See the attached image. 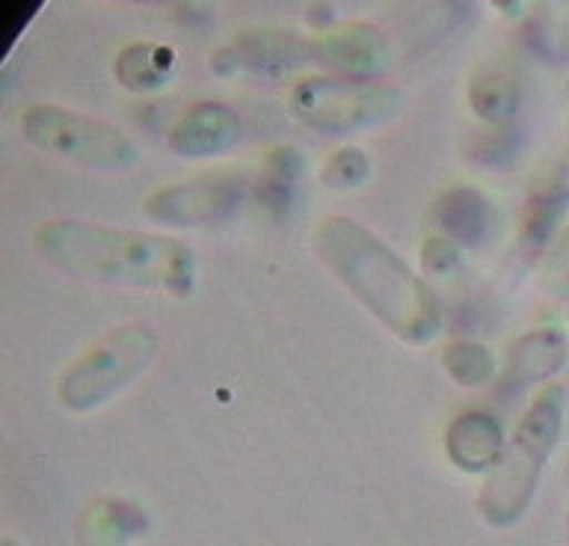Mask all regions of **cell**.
<instances>
[{
	"mask_svg": "<svg viewBox=\"0 0 569 546\" xmlns=\"http://www.w3.org/2000/svg\"><path fill=\"white\" fill-rule=\"evenodd\" d=\"M176 48L160 42H137L128 46L116 60V78L131 92H149L172 81L176 75Z\"/></svg>",
	"mask_w": 569,
	"mask_h": 546,
	"instance_id": "cell-13",
	"label": "cell"
},
{
	"mask_svg": "<svg viewBox=\"0 0 569 546\" xmlns=\"http://www.w3.org/2000/svg\"><path fill=\"white\" fill-rule=\"evenodd\" d=\"M563 404L567 393L560 384H549L533 398L483 490L487 505H498L501 514H519L528 505L563 430Z\"/></svg>",
	"mask_w": 569,
	"mask_h": 546,
	"instance_id": "cell-3",
	"label": "cell"
},
{
	"mask_svg": "<svg viewBox=\"0 0 569 546\" xmlns=\"http://www.w3.org/2000/svg\"><path fill=\"white\" fill-rule=\"evenodd\" d=\"M158 354V336L146 324H128L78 357L60 377L57 395L69 410H92L131 386Z\"/></svg>",
	"mask_w": 569,
	"mask_h": 546,
	"instance_id": "cell-4",
	"label": "cell"
},
{
	"mask_svg": "<svg viewBox=\"0 0 569 546\" xmlns=\"http://www.w3.org/2000/svg\"><path fill=\"white\" fill-rule=\"evenodd\" d=\"M471 108L489 122H507L513 117L519 90L505 66H483L471 78Z\"/></svg>",
	"mask_w": 569,
	"mask_h": 546,
	"instance_id": "cell-16",
	"label": "cell"
},
{
	"mask_svg": "<svg viewBox=\"0 0 569 546\" xmlns=\"http://www.w3.org/2000/svg\"><path fill=\"white\" fill-rule=\"evenodd\" d=\"M368 172H371V163H368L362 149L345 146V149H338L336 155H329V161L323 163L320 179H323V185H329V188L350 190L356 188V185H362V181L368 179Z\"/></svg>",
	"mask_w": 569,
	"mask_h": 546,
	"instance_id": "cell-18",
	"label": "cell"
},
{
	"mask_svg": "<svg viewBox=\"0 0 569 546\" xmlns=\"http://www.w3.org/2000/svg\"><path fill=\"white\" fill-rule=\"evenodd\" d=\"M436 224L442 226L448 241L462 247H480L498 232V211L475 188H451L436 199Z\"/></svg>",
	"mask_w": 569,
	"mask_h": 546,
	"instance_id": "cell-9",
	"label": "cell"
},
{
	"mask_svg": "<svg viewBox=\"0 0 569 546\" xmlns=\"http://www.w3.org/2000/svg\"><path fill=\"white\" fill-rule=\"evenodd\" d=\"M445 368L451 377L462 386H480L487 384L489 377L496 375V359L483 345L475 341H457L445 350Z\"/></svg>",
	"mask_w": 569,
	"mask_h": 546,
	"instance_id": "cell-17",
	"label": "cell"
},
{
	"mask_svg": "<svg viewBox=\"0 0 569 546\" xmlns=\"http://www.w3.org/2000/svg\"><path fill=\"white\" fill-rule=\"evenodd\" d=\"M36 247L53 268L98 286L149 288L176 297L193 291V250L163 235L51 220L36 229Z\"/></svg>",
	"mask_w": 569,
	"mask_h": 546,
	"instance_id": "cell-1",
	"label": "cell"
},
{
	"mask_svg": "<svg viewBox=\"0 0 569 546\" xmlns=\"http://www.w3.org/2000/svg\"><path fill=\"white\" fill-rule=\"evenodd\" d=\"M507 357V377L516 386L549 380L567 363V339L558 330H537L516 341Z\"/></svg>",
	"mask_w": 569,
	"mask_h": 546,
	"instance_id": "cell-12",
	"label": "cell"
},
{
	"mask_svg": "<svg viewBox=\"0 0 569 546\" xmlns=\"http://www.w3.org/2000/svg\"><path fill=\"white\" fill-rule=\"evenodd\" d=\"M315 250L347 291L398 339L421 345L439 332L442 312L430 288L365 226L329 217L315 235Z\"/></svg>",
	"mask_w": 569,
	"mask_h": 546,
	"instance_id": "cell-2",
	"label": "cell"
},
{
	"mask_svg": "<svg viewBox=\"0 0 569 546\" xmlns=\"http://www.w3.org/2000/svg\"><path fill=\"white\" fill-rule=\"evenodd\" d=\"M21 131L36 149L92 170H128L137 161V146L119 128L57 105H36L27 110Z\"/></svg>",
	"mask_w": 569,
	"mask_h": 546,
	"instance_id": "cell-6",
	"label": "cell"
},
{
	"mask_svg": "<svg viewBox=\"0 0 569 546\" xmlns=\"http://www.w3.org/2000/svg\"><path fill=\"white\" fill-rule=\"evenodd\" d=\"M306 42L293 37V33H282V30H256L247 37L238 39V48H226V54H231V63L252 66V69H276V66H291L302 60L306 54Z\"/></svg>",
	"mask_w": 569,
	"mask_h": 546,
	"instance_id": "cell-15",
	"label": "cell"
},
{
	"mask_svg": "<svg viewBox=\"0 0 569 546\" xmlns=\"http://www.w3.org/2000/svg\"><path fill=\"white\" fill-rule=\"evenodd\" d=\"M320 57L347 78H368L386 66V39L371 24H350L320 42Z\"/></svg>",
	"mask_w": 569,
	"mask_h": 546,
	"instance_id": "cell-10",
	"label": "cell"
},
{
	"mask_svg": "<svg viewBox=\"0 0 569 546\" xmlns=\"http://www.w3.org/2000/svg\"><path fill=\"white\" fill-rule=\"evenodd\" d=\"M243 199V181L234 176H204V179L158 190L146 202V215L167 226H193L231 215Z\"/></svg>",
	"mask_w": 569,
	"mask_h": 546,
	"instance_id": "cell-7",
	"label": "cell"
},
{
	"mask_svg": "<svg viewBox=\"0 0 569 546\" xmlns=\"http://www.w3.org/2000/svg\"><path fill=\"white\" fill-rule=\"evenodd\" d=\"M542 288L555 297H569V226L551 241L542 261Z\"/></svg>",
	"mask_w": 569,
	"mask_h": 546,
	"instance_id": "cell-19",
	"label": "cell"
},
{
	"mask_svg": "<svg viewBox=\"0 0 569 546\" xmlns=\"http://www.w3.org/2000/svg\"><path fill=\"white\" fill-rule=\"evenodd\" d=\"M238 113L217 101H199L187 108L169 131V149L181 158H211L238 143Z\"/></svg>",
	"mask_w": 569,
	"mask_h": 546,
	"instance_id": "cell-8",
	"label": "cell"
},
{
	"mask_svg": "<svg viewBox=\"0 0 569 546\" xmlns=\"http://www.w3.org/2000/svg\"><path fill=\"white\" fill-rule=\"evenodd\" d=\"M501 443H505L501 430L483 413H466L448 430V455L453 464L471 473L483 466H496L505 455Z\"/></svg>",
	"mask_w": 569,
	"mask_h": 546,
	"instance_id": "cell-11",
	"label": "cell"
},
{
	"mask_svg": "<svg viewBox=\"0 0 569 546\" xmlns=\"http://www.w3.org/2000/svg\"><path fill=\"white\" fill-rule=\"evenodd\" d=\"M569 208V176L558 172L540 185L531 193L528 211H525V229L522 241L528 247H542L546 241L555 238V229L563 220Z\"/></svg>",
	"mask_w": 569,
	"mask_h": 546,
	"instance_id": "cell-14",
	"label": "cell"
},
{
	"mask_svg": "<svg viewBox=\"0 0 569 546\" xmlns=\"http://www.w3.org/2000/svg\"><path fill=\"white\" fill-rule=\"evenodd\" d=\"M403 92L347 75H311L293 87V113L327 135H350L391 122L403 110Z\"/></svg>",
	"mask_w": 569,
	"mask_h": 546,
	"instance_id": "cell-5",
	"label": "cell"
}]
</instances>
